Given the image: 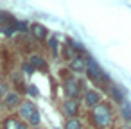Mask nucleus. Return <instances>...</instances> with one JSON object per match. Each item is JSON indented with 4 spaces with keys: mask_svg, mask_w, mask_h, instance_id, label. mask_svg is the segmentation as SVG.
<instances>
[{
    "mask_svg": "<svg viewBox=\"0 0 131 129\" xmlns=\"http://www.w3.org/2000/svg\"><path fill=\"white\" fill-rule=\"evenodd\" d=\"M92 120H93V124H95L99 129L108 127V125L111 124V109H110V106H106V104L95 106L93 111H92Z\"/></svg>",
    "mask_w": 131,
    "mask_h": 129,
    "instance_id": "obj_1",
    "label": "nucleus"
},
{
    "mask_svg": "<svg viewBox=\"0 0 131 129\" xmlns=\"http://www.w3.org/2000/svg\"><path fill=\"white\" fill-rule=\"evenodd\" d=\"M20 116L27 118L29 124H32V125H38V124H40V113H38L36 106H34L31 100H27V102H24V104L20 106Z\"/></svg>",
    "mask_w": 131,
    "mask_h": 129,
    "instance_id": "obj_2",
    "label": "nucleus"
},
{
    "mask_svg": "<svg viewBox=\"0 0 131 129\" xmlns=\"http://www.w3.org/2000/svg\"><path fill=\"white\" fill-rule=\"evenodd\" d=\"M86 72H88V77L92 79V81H95V83H104V72L101 70V66L90 57V59H86Z\"/></svg>",
    "mask_w": 131,
    "mask_h": 129,
    "instance_id": "obj_3",
    "label": "nucleus"
},
{
    "mask_svg": "<svg viewBox=\"0 0 131 129\" xmlns=\"http://www.w3.org/2000/svg\"><path fill=\"white\" fill-rule=\"evenodd\" d=\"M79 88H81V83L75 81V79H67L65 83V93L70 100H75L77 95H79Z\"/></svg>",
    "mask_w": 131,
    "mask_h": 129,
    "instance_id": "obj_4",
    "label": "nucleus"
},
{
    "mask_svg": "<svg viewBox=\"0 0 131 129\" xmlns=\"http://www.w3.org/2000/svg\"><path fill=\"white\" fill-rule=\"evenodd\" d=\"M77 109H79L77 100H70V99H68V100L63 104V111H65V115L70 116V118H74V116L77 115Z\"/></svg>",
    "mask_w": 131,
    "mask_h": 129,
    "instance_id": "obj_5",
    "label": "nucleus"
},
{
    "mask_svg": "<svg viewBox=\"0 0 131 129\" xmlns=\"http://www.w3.org/2000/svg\"><path fill=\"white\" fill-rule=\"evenodd\" d=\"M31 32H32V36H34L36 40H43V38L47 36V29H45L43 25H40V24H32V25H31Z\"/></svg>",
    "mask_w": 131,
    "mask_h": 129,
    "instance_id": "obj_6",
    "label": "nucleus"
},
{
    "mask_svg": "<svg viewBox=\"0 0 131 129\" xmlns=\"http://www.w3.org/2000/svg\"><path fill=\"white\" fill-rule=\"evenodd\" d=\"M84 100H86V104H88L90 108H95V106H99L101 97H99V93H97V91H86Z\"/></svg>",
    "mask_w": 131,
    "mask_h": 129,
    "instance_id": "obj_7",
    "label": "nucleus"
},
{
    "mask_svg": "<svg viewBox=\"0 0 131 129\" xmlns=\"http://www.w3.org/2000/svg\"><path fill=\"white\" fill-rule=\"evenodd\" d=\"M18 102H20V95L18 93H7L4 97V104L7 108H15V106H18Z\"/></svg>",
    "mask_w": 131,
    "mask_h": 129,
    "instance_id": "obj_8",
    "label": "nucleus"
},
{
    "mask_svg": "<svg viewBox=\"0 0 131 129\" xmlns=\"http://www.w3.org/2000/svg\"><path fill=\"white\" fill-rule=\"evenodd\" d=\"M32 68H45L47 66V63H45V59L41 57V56H38V54H32L31 56V63H29Z\"/></svg>",
    "mask_w": 131,
    "mask_h": 129,
    "instance_id": "obj_9",
    "label": "nucleus"
},
{
    "mask_svg": "<svg viewBox=\"0 0 131 129\" xmlns=\"http://www.w3.org/2000/svg\"><path fill=\"white\" fill-rule=\"evenodd\" d=\"M72 70H75V72H84V70H86V61H84L83 57H75V59L72 61Z\"/></svg>",
    "mask_w": 131,
    "mask_h": 129,
    "instance_id": "obj_10",
    "label": "nucleus"
},
{
    "mask_svg": "<svg viewBox=\"0 0 131 129\" xmlns=\"http://www.w3.org/2000/svg\"><path fill=\"white\" fill-rule=\"evenodd\" d=\"M120 113H122V116H124L126 120H131V104H129L127 100L120 102Z\"/></svg>",
    "mask_w": 131,
    "mask_h": 129,
    "instance_id": "obj_11",
    "label": "nucleus"
},
{
    "mask_svg": "<svg viewBox=\"0 0 131 129\" xmlns=\"http://www.w3.org/2000/svg\"><path fill=\"white\" fill-rule=\"evenodd\" d=\"M110 95L113 97V100H117V102H124V95H122V91H118V88L110 86Z\"/></svg>",
    "mask_w": 131,
    "mask_h": 129,
    "instance_id": "obj_12",
    "label": "nucleus"
},
{
    "mask_svg": "<svg viewBox=\"0 0 131 129\" xmlns=\"http://www.w3.org/2000/svg\"><path fill=\"white\" fill-rule=\"evenodd\" d=\"M18 125H20V122H18L16 118H7V120L4 122V127H6V129H18Z\"/></svg>",
    "mask_w": 131,
    "mask_h": 129,
    "instance_id": "obj_13",
    "label": "nucleus"
},
{
    "mask_svg": "<svg viewBox=\"0 0 131 129\" xmlns=\"http://www.w3.org/2000/svg\"><path fill=\"white\" fill-rule=\"evenodd\" d=\"M65 127L67 129H81V122L77 118H68V122H67Z\"/></svg>",
    "mask_w": 131,
    "mask_h": 129,
    "instance_id": "obj_14",
    "label": "nucleus"
},
{
    "mask_svg": "<svg viewBox=\"0 0 131 129\" xmlns=\"http://www.w3.org/2000/svg\"><path fill=\"white\" fill-rule=\"evenodd\" d=\"M65 57H67V59H75V57H77L75 50H74L70 45H67V47H65Z\"/></svg>",
    "mask_w": 131,
    "mask_h": 129,
    "instance_id": "obj_15",
    "label": "nucleus"
},
{
    "mask_svg": "<svg viewBox=\"0 0 131 129\" xmlns=\"http://www.w3.org/2000/svg\"><path fill=\"white\" fill-rule=\"evenodd\" d=\"M70 47H72L74 50H81V52L84 50V47H83V45H81V43H79L77 40H72V41H70Z\"/></svg>",
    "mask_w": 131,
    "mask_h": 129,
    "instance_id": "obj_16",
    "label": "nucleus"
},
{
    "mask_svg": "<svg viewBox=\"0 0 131 129\" xmlns=\"http://www.w3.org/2000/svg\"><path fill=\"white\" fill-rule=\"evenodd\" d=\"M7 95V84L6 83H0V99Z\"/></svg>",
    "mask_w": 131,
    "mask_h": 129,
    "instance_id": "obj_17",
    "label": "nucleus"
},
{
    "mask_svg": "<svg viewBox=\"0 0 131 129\" xmlns=\"http://www.w3.org/2000/svg\"><path fill=\"white\" fill-rule=\"evenodd\" d=\"M49 45H50V49H52V52L56 54V52H58V40H56V38H52V40L49 41Z\"/></svg>",
    "mask_w": 131,
    "mask_h": 129,
    "instance_id": "obj_18",
    "label": "nucleus"
},
{
    "mask_svg": "<svg viewBox=\"0 0 131 129\" xmlns=\"http://www.w3.org/2000/svg\"><path fill=\"white\" fill-rule=\"evenodd\" d=\"M24 70H25V72H27V74H31V72H32V70H34V68H32V66H31V65H29V63H25V65H24Z\"/></svg>",
    "mask_w": 131,
    "mask_h": 129,
    "instance_id": "obj_19",
    "label": "nucleus"
},
{
    "mask_svg": "<svg viewBox=\"0 0 131 129\" xmlns=\"http://www.w3.org/2000/svg\"><path fill=\"white\" fill-rule=\"evenodd\" d=\"M29 91H31V93H32V95H36V93H38V90H36V88H34V86H31V88H29Z\"/></svg>",
    "mask_w": 131,
    "mask_h": 129,
    "instance_id": "obj_20",
    "label": "nucleus"
},
{
    "mask_svg": "<svg viewBox=\"0 0 131 129\" xmlns=\"http://www.w3.org/2000/svg\"><path fill=\"white\" fill-rule=\"evenodd\" d=\"M18 129H29V127H27L25 124H20V125H18Z\"/></svg>",
    "mask_w": 131,
    "mask_h": 129,
    "instance_id": "obj_21",
    "label": "nucleus"
}]
</instances>
